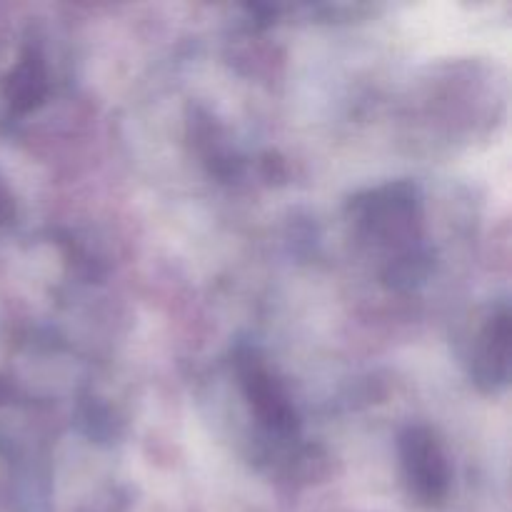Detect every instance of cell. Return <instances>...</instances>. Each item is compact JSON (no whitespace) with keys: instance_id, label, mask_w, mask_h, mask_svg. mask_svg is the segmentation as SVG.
I'll return each instance as SVG.
<instances>
[{"instance_id":"1","label":"cell","mask_w":512,"mask_h":512,"mask_svg":"<svg viewBox=\"0 0 512 512\" xmlns=\"http://www.w3.org/2000/svg\"><path fill=\"white\" fill-rule=\"evenodd\" d=\"M350 218L365 238L400 253L420 248L423 238V198L408 180L380 185L355 195L348 203Z\"/></svg>"},{"instance_id":"2","label":"cell","mask_w":512,"mask_h":512,"mask_svg":"<svg viewBox=\"0 0 512 512\" xmlns=\"http://www.w3.org/2000/svg\"><path fill=\"white\" fill-rule=\"evenodd\" d=\"M235 370L240 378L245 403L255 415L265 433L275 438H293L300 430V415L285 385L275 378L273 370L253 348H240L235 358Z\"/></svg>"},{"instance_id":"3","label":"cell","mask_w":512,"mask_h":512,"mask_svg":"<svg viewBox=\"0 0 512 512\" xmlns=\"http://www.w3.org/2000/svg\"><path fill=\"white\" fill-rule=\"evenodd\" d=\"M400 470L410 495L433 505L448 495L453 465L438 435L425 425H410L398 438Z\"/></svg>"},{"instance_id":"4","label":"cell","mask_w":512,"mask_h":512,"mask_svg":"<svg viewBox=\"0 0 512 512\" xmlns=\"http://www.w3.org/2000/svg\"><path fill=\"white\" fill-rule=\"evenodd\" d=\"M470 378L483 393H500L510 380V308L493 305L483 320L470 355Z\"/></svg>"},{"instance_id":"5","label":"cell","mask_w":512,"mask_h":512,"mask_svg":"<svg viewBox=\"0 0 512 512\" xmlns=\"http://www.w3.org/2000/svg\"><path fill=\"white\" fill-rule=\"evenodd\" d=\"M5 100H8L10 110L18 115L33 113L40 105L48 100L50 93V70L48 60L40 53L38 45H28L20 53L18 63L5 78Z\"/></svg>"},{"instance_id":"6","label":"cell","mask_w":512,"mask_h":512,"mask_svg":"<svg viewBox=\"0 0 512 512\" xmlns=\"http://www.w3.org/2000/svg\"><path fill=\"white\" fill-rule=\"evenodd\" d=\"M430 270H433V260H430L428 250L413 248L408 253L390 258V263L383 270V280L393 290H410L423 283Z\"/></svg>"},{"instance_id":"7","label":"cell","mask_w":512,"mask_h":512,"mask_svg":"<svg viewBox=\"0 0 512 512\" xmlns=\"http://www.w3.org/2000/svg\"><path fill=\"white\" fill-rule=\"evenodd\" d=\"M13 218H15V198L8 190V185L0 180V228H5Z\"/></svg>"}]
</instances>
